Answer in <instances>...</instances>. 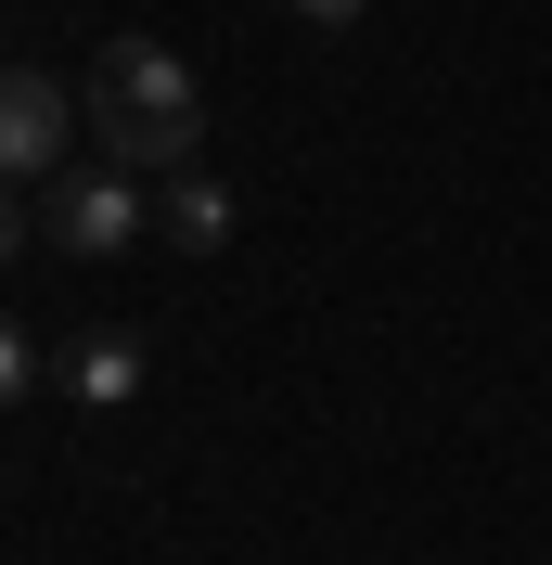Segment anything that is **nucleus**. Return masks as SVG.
Returning a JSON list of instances; mask_svg holds the SVG:
<instances>
[{"mask_svg":"<svg viewBox=\"0 0 552 565\" xmlns=\"http://www.w3.org/2000/svg\"><path fill=\"white\" fill-rule=\"evenodd\" d=\"M77 90H91V154L104 168H129V180L206 168V90H193V65L168 39H104Z\"/></svg>","mask_w":552,"mask_h":565,"instance_id":"nucleus-1","label":"nucleus"},{"mask_svg":"<svg viewBox=\"0 0 552 565\" xmlns=\"http://www.w3.org/2000/svg\"><path fill=\"white\" fill-rule=\"evenodd\" d=\"M155 180H129V168H104V154H77L65 180H39L26 206H13V232L26 245H52V257H129L141 232H155V206H141Z\"/></svg>","mask_w":552,"mask_h":565,"instance_id":"nucleus-2","label":"nucleus"},{"mask_svg":"<svg viewBox=\"0 0 552 565\" xmlns=\"http://www.w3.org/2000/svg\"><path fill=\"white\" fill-rule=\"evenodd\" d=\"M77 154H91V90H65L52 65H13L0 77V168H13V193L65 180Z\"/></svg>","mask_w":552,"mask_h":565,"instance_id":"nucleus-3","label":"nucleus"},{"mask_svg":"<svg viewBox=\"0 0 552 565\" xmlns=\"http://www.w3.org/2000/svg\"><path fill=\"white\" fill-rule=\"evenodd\" d=\"M52 386H65L77 412H129V398L155 386V348H141L129 321H91V334H65V348H52Z\"/></svg>","mask_w":552,"mask_h":565,"instance_id":"nucleus-4","label":"nucleus"},{"mask_svg":"<svg viewBox=\"0 0 552 565\" xmlns=\"http://www.w3.org/2000/svg\"><path fill=\"white\" fill-rule=\"evenodd\" d=\"M155 232H168L180 257H219V245H232V193H219L206 168H180V180H155Z\"/></svg>","mask_w":552,"mask_h":565,"instance_id":"nucleus-5","label":"nucleus"},{"mask_svg":"<svg viewBox=\"0 0 552 565\" xmlns=\"http://www.w3.org/2000/svg\"><path fill=\"white\" fill-rule=\"evenodd\" d=\"M0 386L39 398V386H52V348H39V334H0Z\"/></svg>","mask_w":552,"mask_h":565,"instance_id":"nucleus-6","label":"nucleus"},{"mask_svg":"<svg viewBox=\"0 0 552 565\" xmlns=\"http://www.w3.org/2000/svg\"><path fill=\"white\" fill-rule=\"evenodd\" d=\"M309 13H360V0H309Z\"/></svg>","mask_w":552,"mask_h":565,"instance_id":"nucleus-7","label":"nucleus"}]
</instances>
